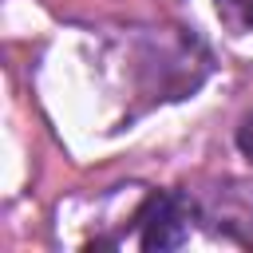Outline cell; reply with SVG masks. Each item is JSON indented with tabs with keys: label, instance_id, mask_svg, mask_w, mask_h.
<instances>
[{
	"label": "cell",
	"instance_id": "7a4b0ae2",
	"mask_svg": "<svg viewBox=\"0 0 253 253\" xmlns=\"http://www.w3.org/2000/svg\"><path fill=\"white\" fill-rule=\"evenodd\" d=\"M217 12L237 28H253V0H217Z\"/></svg>",
	"mask_w": 253,
	"mask_h": 253
},
{
	"label": "cell",
	"instance_id": "6da1fadb",
	"mask_svg": "<svg viewBox=\"0 0 253 253\" xmlns=\"http://www.w3.org/2000/svg\"><path fill=\"white\" fill-rule=\"evenodd\" d=\"M194 202L178 190H154L138 213H134V225H138V245L142 249H178L190 241V229H194Z\"/></svg>",
	"mask_w": 253,
	"mask_h": 253
},
{
	"label": "cell",
	"instance_id": "3957f363",
	"mask_svg": "<svg viewBox=\"0 0 253 253\" xmlns=\"http://www.w3.org/2000/svg\"><path fill=\"white\" fill-rule=\"evenodd\" d=\"M237 150L245 154V158H253V111L241 119V126H237Z\"/></svg>",
	"mask_w": 253,
	"mask_h": 253
}]
</instances>
